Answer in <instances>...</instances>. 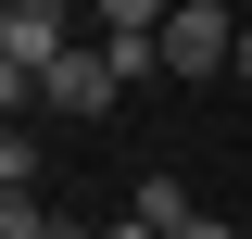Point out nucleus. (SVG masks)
I'll return each instance as SVG.
<instances>
[{"label":"nucleus","instance_id":"obj_1","mask_svg":"<svg viewBox=\"0 0 252 239\" xmlns=\"http://www.w3.org/2000/svg\"><path fill=\"white\" fill-rule=\"evenodd\" d=\"M38 101L89 126V114H114V101H126V76H114V51L89 38V51H63V63H38Z\"/></svg>","mask_w":252,"mask_h":239},{"label":"nucleus","instance_id":"obj_10","mask_svg":"<svg viewBox=\"0 0 252 239\" xmlns=\"http://www.w3.org/2000/svg\"><path fill=\"white\" fill-rule=\"evenodd\" d=\"M101 239H152V227H139V214H114V227H101Z\"/></svg>","mask_w":252,"mask_h":239},{"label":"nucleus","instance_id":"obj_2","mask_svg":"<svg viewBox=\"0 0 252 239\" xmlns=\"http://www.w3.org/2000/svg\"><path fill=\"white\" fill-rule=\"evenodd\" d=\"M0 51L26 63V76L63 63V51H76V0H0Z\"/></svg>","mask_w":252,"mask_h":239},{"label":"nucleus","instance_id":"obj_3","mask_svg":"<svg viewBox=\"0 0 252 239\" xmlns=\"http://www.w3.org/2000/svg\"><path fill=\"white\" fill-rule=\"evenodd\" d=\"M215 63H240V13H164V76H215Z\"/></svg>","mask_w":252,"mask_h":239},{"label":"nucleus","instance_id":"obj_6","mask_svg":"<svg viewBox=\"0 0 252 239\" xmlns=\"http://www.w3.org/2000/svg\"><path fill=\"white\" fill-rule=\"evenodd\" d=\"M0 239H101V227H63L51 202H13V214H0Z\"/></svg>","mask_w":252,"mask_h":239},{"label":"nucleus","instance_id":"obj_5","mask_svg":"<svg viewBox=\"0 0 252 239\" xmlns=\"http://www.w3.org/2000/svg\"><path fill=\"white\" fill-rule=\"evenodd\" d=\"M126 214H139V227H152V239H177V214H202V202H189L177 177H139V202H126Z\"/></svg>","mask_w":252,"mask_h":239},{"label":"nucleus","instance_id":"obj_11","mask_svg":"<svg viewBox=\"0 0 252 239\" xmlns=\"http://www.w3.org/2000/svg\"><path fill=\"white\" fill-rule=\"evenodd\" d=\"M189 13H240V0H189Z\"/></svg>","mask_w":252,"mask_h":239},{"label":"nucleus","instance_id":"obj_7","mask_svg":"<svg viewBox=\"0 0 252 239\" xmlns=\"http://www.w3.org/2000/svg\"><path fill=\"white\" fill-rule=\"evenodd\" d=\"M0 189H26V202H38V139H26V126H0Z\"/></svg>","mask_w":252,"mask_h":239},{"label":"nucleus","instance_id":"obj_9","mask_svg":"<svg viewBox=\"0 0 252 239\" xmlns=\"http://www.w3.org/2000/svg\"><path fill=\"white\" fill-rule=\"evenodd\" d=\"M177 239H240V227H227V214H177Z\"/></svg>","mask_w":252,"mask_h":239},{"label":"nucleus","instance_id":"obj_8","mask_svg":"<svg viewBox=\"0 0 252 239\" xmlns=\"http://www.w3.org/2000/svg\"><path fill=\"white\" fill-rule=\"evenodd\" d=\"M26 101H38V76H26V63H13V51H0V126L26 114Z\"/></svg>","mask_w":252,"mask_h":239},{"label":"nucleus","instance_id":"obj_4","mask_svg":"<svg viewBox=\"0 0 252 239\" xmlns=\"http://www.w3.org/2000/svg\"><path fill=\"white\" fill-rule=\"evenodd\" d=\"M164 13H177V0H89L101 38H164Z\"/></svg>","mask_w":252,"mask_h":239},{"label":"nucleus","instance_id":"obj_12","mask_svg":"<svg viewBox=\"0 0 252 239\" xmlns=\"http://www.w3.org/2000/svg\"><path fill=\"white\" fill-rule=\"evenodd\" d=\"M240 76H252V26H240Z\"/></svg>","mask_w":252,"mask_h":239}]
</instances>
